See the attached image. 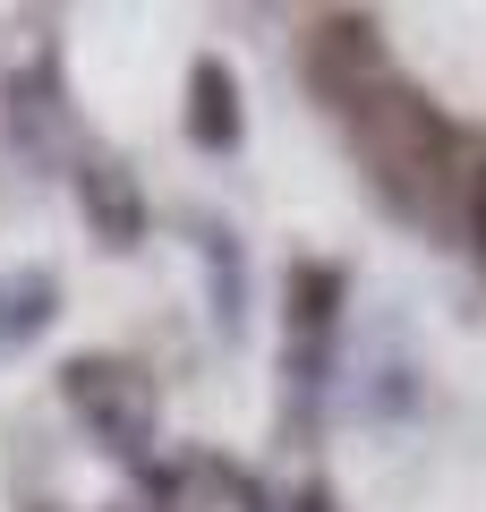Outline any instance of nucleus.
Listing matches in <instances>:
<instances>
[{
    "label": "nucleus",
    "mask_w": 486,
    "mask_h": 512,
    "mask_svg": "<svg viewBox=\"0 0 486 512\" xmlns=\"http://www.w3.org/2000/svg\"><path fill=\"white\" fill-rule=\"evenodd\" d=\"M359 154H367V180L384 188V205L410 222H444V205H469V171H461V128L410 86V77H384L359 111Z\"/></svg>",
    "instance_id": "f257e3e1"
},
{
    "label": "nucleus",
    "mask_w": 486,
    "mask_h": 512,
    "mask_svg": "<svg viewBox=\"0 0 486 512\" xmlns=\"http://www.w3.org/2000/svg\"><path fill=\"white\" fill-rule=\"evenodd\" d=\"M299 69H307V86H316V103H324V111H342V120L384 86V77H393V69H384V35H376V18H359V9L307 18Z\"/></svg>",
    "instance_id": "f03ea898"
},
{
    "label": "nucleus",
    "mask_w": 486,
    "mask_h": 512,
    "mask_svg": "<svg viewBox=\"0 0 486 512\" xmlns=\"http://www.w3.org/2000/svg\"><path fill=\"white\" fill-rule=\"evenodd\" d=\"M60 393H69V410L111 444V453L145 461V444H154V384H145L128 359H94L86 350V359L60 367Z\"/></svg>",
    "instance_id": "7ed1b4c3"
},
{
    "label": "nucleus",
    "mask_w": 486,
    "mask_h": 512,
    "mask_svg": "<svg viewBox=\"0 0 486 512\" xmlns=\"http://www.w3.org/2000/svg\"><path fill=\"white\" fill-rule=\"evenodd\" d=\"M77 205H86L103 248H137L145 239V197H137V171L128 163H86L77 171Z\"/></svg>",
    "instance_id": "20e7f679"
},
{
    "label": "nucleus",
    "mask_w": 486,
    "mask_h": 512,
    "mask_svg": "<svg viewBox=\"0 0 486 512\" xmlns=\"http://www.w3.org/2000/svg\"><path fill=\"white\" fill-rule=\"evenodd\" d=\"M282 299H290V342H324L342 325V299H350V265L333 256H299L282 274Z\"/></svg>",
    "instance_id": "39448f33"
},
{
    "label": "nucleus",
    "mask_w": 486,
    "mask_h": 512,
    "mask_svg": "<svg viewBox=\"0 0 486 512\" xmlns=\"http://www.w3.org/2000/svg\"><path fill=\"white\" fill-rule=\"evenodd\" d=\"M239 77L222 60H188V137L205 154H239Z\"/></svg>",
    "instance_id": "423d86ee"
},
{
    "label": "nucleus",
    "mask_w": 486,
    "mask_h": 512,
    "mask_svg": "<svg viewBox=\"0 0 486 512\" xmlns=\"http://www.w3.org/2000/svg\"><path fill=\"white\" fill-rule=\"evenodd\" d=\"M52 308H60L52 265H18V274L0 282V350H18L26 333H43V325H52Z\"/></svg>",
    "instance_id": "0eeeda50"
},
{
    "label": "nucleus",
    "mask_w": 486,
    "mask_h": 512,
    "mask_svg": "<svg viewBox=\"0 0 486 512\" xmlns=\"http://www.w3.org/2000/svg\"><path fill=\"white\" fill-rule=\"evenodd\" d=\"M469 239H478V256H486V154H478V171H469Z\"/></svg>",
    "instance_id": "6e6552de"
},
{
    "label": "nucleus",
    "mask_w": 486,
    "mask_h": 512,
    "mask_svg": "<svg viewBox=\"0 0 486 512\" xmlns=\"http://www.w3.org/2000/svg\"><path fill=\"white\" fill-rule=\"evenodd\" d=\"M290 512H342V504H333V487H324V478H307V487L290 495Z\"/></svg>",
    "instance_id": "1a4fd4ad"
}]
</instances>
